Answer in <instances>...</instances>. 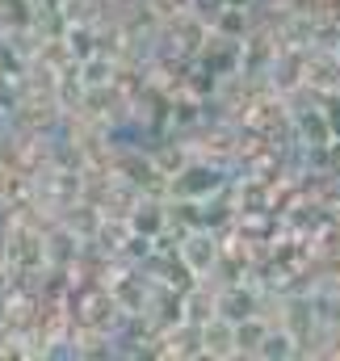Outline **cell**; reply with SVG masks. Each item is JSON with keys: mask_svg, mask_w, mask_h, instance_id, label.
Returning <instances> with one entry per match:
<instances>
[{"mask_svg": "<svg viewBox=\"0 0 340 361\" xmlns=\"http://www.w3.org/2000/svg\"><path fill=\"white\" fill-rule=\"evenodd\" d=\"M227 164H210V156L206 160H189L176 177H172V189L169 197H193V202H210V197H219V193H227Z\"/></svg>", "mask_w": 340, "mask_h": 361, "instance_id": "cell-1", "label": "cell"}, {"mask_svg": "<svg viewBox=\"0 0 340 361\" xmlns=\"http://www.w3.org/2000/svg\"><path fill=\"white\" fill-rule=\"evenodd\" d=\"M223 252H227V244H223V235H219V231H210V227H193V231L185 235V244H181V261L193 269L198 281L219 269Z\"/></svg>", "mask_w": 340, "mask_h": 361, "instance_id": "cell-2", "label": "cell"}, {"mask_svg": "<svg viewBox=\"0 0 340 361\" xmlns=\"http://www.w3.org/2000/svg\"><path fill=\"white\" fill-rule=\"evenodd\" d=\"M307 85L320 97L340 92V51L336 47H307Z\"/></svg>", "mask_w": 340, "mask_h": 361, "instance_id": "cell-3", "label": "cell"}, {"mask_svg": "<svg viewBox=\"0 0 340 361\" xmlns=\"http://www.w3.org/2000/svg\"><path fill=\"white\" fill-rule=\"evenodd\" d=\"M219 315L240 324L248 315H260V290L244 286V281H231V286H219Z\"/></svg>", "mask_w": 340, "mask_h": 361, "instance_id": "cell-4", "label": "cell"}, {"mask_svg": "<svg viewBox=\"0 0 340 361\" xmlns=\"http://www.w3.org/2000/svg\"><path fill=\"white\" fill-rule=\"evenodd\" d=\"M126 219H130V227H135L139 235H152V240H156V235L172 223V210H169V202H160V197L143 193V197H139V206H135Z\"/></svg>", "mask_w": 340, "mask_h": 361, "instance_id": "cell-5", "label": "cell"}, {"mask_svg": "<svg viewBox=\"0 0 340 361\" xmlns=\"http://www.w3.org/2000/svg\"><path fill=\"white\" fill-rule=\"evenodd\" d=\"M181 302H185V319L189 324H210L219 315V290H210V281H193L189 290H181Z\"/></svg>", "mask_w": 340, "mask_h": 361, "instance_id": "cell-6", "label": "cell"}, {"mask_svg": "<svg viewBox=\"0 0 340 361\" xmlns=\"http://www.w3.org/2000/svg\"><path fill=\"white\" fill-rule=\"evenodd\" d=\"M202 341H206V357H240V349H236V324L231 319H223V315H214L210 324H202Z\"/></svg>", "mask_w": 340, "mask_h": 361, "instance_id": "cell-7", "label": "cell"}, {"mask_svg": "<svg viewBox=\"0 0 340 361\" xmlns=\"http://www.w3.org/2000/svg\"><path fill=\"white\" fill-rule=\"evenodd\" d=\"M269 328L273 324L265 315H248V319L236 324V349H240V357H260V345H265Z\"/></svg>", "mask_w": 340, "mask_h": 361, "instance_id": "cell-8", "label": "cell"}, {"mask_svg": "<svg viewBox=\"0 0 340 361\" xmlns=\"http://www.w3.org/2000/svg\"><path fill=\"white\" fill-rule=\"evenodd\" d=\"M214 34L244 42V38L253 34V17H248V8H244V4H223V13L214 17Z\"/></svg>", "mask_w": 340, "mask_h": 361, "instance_id": "cell-9", "label": "cell"}, {"mask_svg": "<svg viewBox=\"0 0 340 361\" xmlns=\"http://www.w3.org/2000/svg\"><path fill=\"white\" fill-rule=\"evenodd\" d=\"M260 357L265 361H286V357H303V345L286 332V328H269V336H265V345H260Z\"/></svg>", "mask_w": 340, "mask_h": 361, "instance_id": "cell-10", "label": "cell"}, {"mask_svg": "<svg viewBox=\"0 0 340 361\" xmlns=\"http://www.w3.org/2000/svg\"><path fill=\"white\" fill-rule=\"evenodd\" d=\"M286 219H290V227H298V231L307 227V214H294V210H290ZM320 219H332V210H328L324 202H315V206H311V223H320Z\"/></svg>", "mask_w": 340, "mask_h": 361, "instance_id": "cell-11", "label": "cell"}, {"mask_svg": "<svg viewBox=\"0 0 340 361\" xmlns=\"http://www.w3.org/2000/svg\"><path fill=\"white\" fill-rule=\"evenodd\" d=\"M227 4H244V8H253L256 0H227Z\"/></svg>", "mask_w": 340, "mask_h": 361, "instance_id": "cell-12", "label": "cell"}]
</instances>
